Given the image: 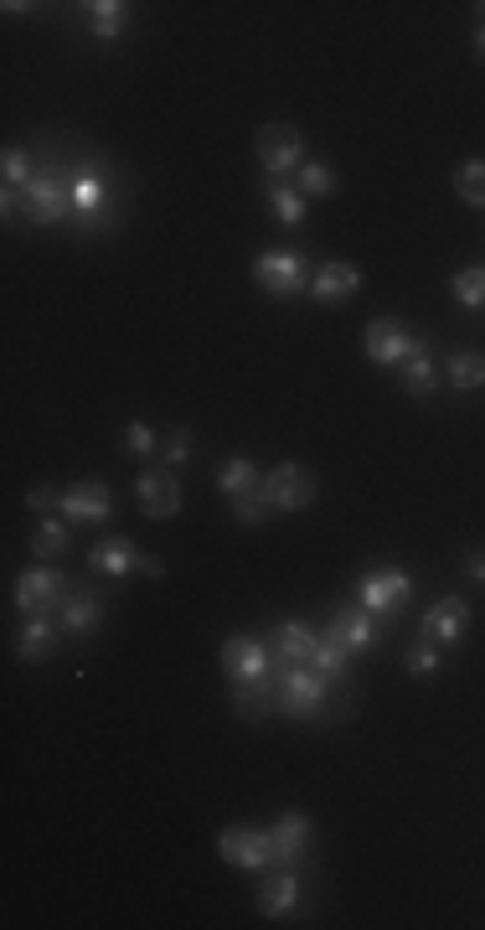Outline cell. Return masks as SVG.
I'll return each instance as SVG.
<instances>
[{
    "mask_svg": "<svg viewBox=\"0 0 485 930\" xmlns=\"http://www.w3.org/2000/svg\"><path fill=\"white\" fill-rule=\"evenodd\" d=\"M21 212L42 228L63 222L67 212H78V176L73 171H42L21 187Z\"/></svg>",
    "mask_w": 485,
    "mask_h": 930,
    "instance_id": "1",
    "label": "cell"
},
{
    "mask_svg": "<svg viewBox=\"0 0 485 930\" xmlns=\"http://www.w3.org/2000/svg\"><path fill=\"white\" fill-rule=\"evenodd\" d=\"M73 589L78 584L67 579V574H57V568H27L17 579V605L27 615H48V610H63L67 599H73Z\"/></svg>",
    "mask_w": 485,
    "mask_h": 930,
    "instance_id": "2",
    "label": "cell"
},
{
    "mask_svg": "<svg viewBox=\"0 0 485 930\" xmlns=\"http://www.w3.org/2000/svg\"><path fill=\"white\" fill-rule=\"evenodd\" d=\"M274 678H280V709H284V713H295V719H310V713L326 709L330 682L320 678L315 667H280Z\"/></svg>",
    "mask_w": 485,
    "mask_h": 930,
    "instance_id": "3",
    "label": "cell"
},
{
    "mask_svg": "<svg viewBox=\"0 0 485 930\" xmlns=\"http://www.w3.org/2000/svg\"><path fill=\"white\" fill-rule=\"evenodd\" d=\"M253 280L268 295H295L299 284H305V259L295 249H268L253 259Z\"/></svg>",
    "mask_w": 485,
    "mask_h": 930,
    "instance_id": "4",
    "label": "cell"
},
{
    "mask_svg": "<svg viewBox=\"0 0 485 930\" xmlns=\"http://www.w3.org/2000/svg\"><path fill=\"white\" fill-rule=\"evenodd\" d=\"M305 156V135L295 125H264L259 129V160L268 176H289Z\"/></svg>",
    "mask_w": 485,
    "mask_h": 930,
    "instance_id": "5",
    "label": "cell"
},
{
    "mask_svg": "<svg viewBox=\"0 0 485 930\" xmlns=\"http://www.w3.org/2000/svg\"><path fill=\"white\" fill-rule=\"evenodd\" d=\"M361 347H367L372 363H403V357L423 352V342H419V336H408L392 316H377L372 326H367V336H361Z\"/></svg>",
    "mask_w": 485,
    "mask_h": 930,
    "instance_id": "6",
    "label": "cell"
},
{
    "mask_svg": "<svg viewBox=\"0 0 485 930\" xmlns=\"http://www.w3.org/2000/svg\"><path fill=\"white\" fill-rule=\"evenodd\" d=\"M408 589H413V584H408L403 568H377V574L361 579V605L372 615H392L408 605Z\"/></svg>",
    "mask_w": 485,
    "mask_h": 930,
    "instance_id": "7",
    "label": "cell"
},
{
    "mask_svg": "<svg viewBox=\"0 0 485 930\" xmlns=\"http://www.w3.org/2000/svg\"><path fill=\"white\" fill-rule=\"evenodd\" d=\"M222 858L233 868H264L274 864V848H268V833H259V827H228V833L218 837Z\"/></svg>",
    "mask_w": 485,
    "mask_h": 930,
    "instance_id": "8",
    "label": "cell"
},
{
    "mask_svg": "<svg viewBox=\"0 0 485 930\" xmlns=\"http://www.w3.org/2000/svg\"><path fill=\"white\" fill-rule=\"evenodd\" d=\"M222 672H228L233 682L264 678V672H274V667H268V647H264V641H249V636L222 641Z\"/></svg>",
    "mask_w": 485,
    "mask_h": 930,
    "instance_id": "9",
    "label": "cell"
},
{
    "mask_svg": "<svg viewBox=\"0 0 485 930\" xmlns=\"http://www.w3.org/2000/svg\"><path fill=\"white\" fill-rule=\"evenodd\" d=\"M264 491H268V502H274V512H299V506L315 497V481L299 471L295 460H284L280 471L264 481Z\"/></svg>",
    "mask_w": 485,
    "mask_h": 930,
    "instance_id": "10",
    "label": "cell"
},
{
    "mask_svg": "<svg viewBox=\"0 0 485 930\" xmlns=\"http://www.w3.org/2000/svg\"><path fill=\"white\" fill-rule=\"evenodd\" d=\"M268 848H274V864L289 868L299 853L310 848V817H305V812H284V817L268 827Z\"/></svg>",
    "mask_w": 485,
    "mask_h": 930,
    "instance_id": "11",
    "label": "cell"
},
{
    "mask_svg": "<svg viewBox=\"0 0 485 930\" xmlns=\"http://www.w3.org/2000/svg\"><path fill=\"white\" fill-rule=\"evenodd\" d=\"M140 502H145V518H176L181 512V487H176L171 471H145L140 476Z\"/></svg>",
    "mask_w": 485,
    "mask_h": 930,
    "instance_id": "12",
    "label": "cell"
},
{
    "mask_svg": "<svg viewBox=\"0 0 485 930\" xmlns=\"http://www.w3.org/2000/svg\"><path fill=\"white\" fill-rule=\"evenodd\" d=\"M315 647H320V636L305 626V620H284L280 631H274V651H280V667H310L315 662Z\"/></svg>",
    "mask_w": 485,
    "mask_h": 930,
    "instance_id": "13",
    "label": "cell"
},
{
    "mask_svg": "<svg viewBox=\"0 0 485 930\" xmlns=\"http://www.w3.org/2000/svg\"><path fill=\"white\" fill-rule=\"evenodd\" d=\"M63 512L73 522H104L109 518V487H104V481H78V487H67Z\"/></svg>",
    "mask_w": 485,
    "mask_h": 930,
    "instance_id": "14",
    "label": "cell"
},
{
    "mask_svg": "<svg viewBox=\"0 0 485 930\" xmlns=\"http://www.w3.org/2000/svg\"><path fill=\"white\" fill-rule=\"evenodd\" d=\"M330 641H341L346 651H367L377 641L372 631V615H367V605H346V610H336V620H330Z\"/></svg>",
    "mask_w": 485,
    "mask_h": 930,
    "instance_id": "15",
    "label": "cell"
},
{
    "mask_svg": "<svg viewBox=\"0 0 485 930\" xmlns=\"http://www.w3.org/2000/svg\"><path fill=\"white\" fill-rule=\"evenodd\" d=\"M465 626H470L465 599H439V605H429V615H423V636H429V641H444V647L460 641Z\"/></svg>",
    "mask_w": 485,
    "mask_h": 930,
    "instance_id": "16",
    "label": "cell"
},
{
    "mask_svg": "<svg viewBox=\"0 0 485 930\" xmlns=\"http://www.w3.org/2000/svg\"><path fill=\"white\" fill-rule=\"evenodd\" d=\"M233 709L249 713V719L274 713V709H280V678L264 672V678H253V682H233Z\"/></svg>",
    "mask_w": 485,
    "mask_h": 930,
    "instance_id": "17",
    "label": "cell"
},
{
    "mask_svg": "<svg viewBox=\"0 0 485 930\" xmlns=\"http://www.w3.org/2000/svg\"><path fill=\"white\" fill-rule=\"evenodd\" d=\"M299 899V879L289 874V868H274L264 884H259V910L264 915H289Z\"/></svg>",
    "mask_w": 485,
    "mask_h": 930,
    "instance_id": "18",
    "label": "cell"
},
{
    "mask_svg": "<svg viewBox=\"0 0 485 930\" xmlns=\"http://www.w3.org/2000/svg\"><path fill=\"white\" fill-rule=\"evenodd\" d=\"M88 564H94L98 574H129V568H140V548H135L129 537H104V543H94Z\"/></svg>",
    "mask_w": 485,
    "mask_h": 930,
    "instance_id": "19",
    "label": "cell"
},
{
    "mask_svg": "<svg viewBox=\"0 0 485 930\" xmlns=\"http://www.w3.org/2000/svg\"><path fill=\"white\" fill-rule=\"evenodd\" d=\"M357 284H361V274L351 264H320V274H315V300H326V305H336V300H346V295H357Z\"/></svg>",
    "mask_w": 485,
    "mask_h": 930,
    "instance_id": "20",
    "label": "cell"
},
{
    "mask_svg": "<svg viewBox=\"0 0 485 930\" xmlns=\"http://www.w3.org/2000/svg\"><path fill=\"white\" fill-rule=\"evenodd\" d=\"M98 615H104V599L94 589H73V599L63 605V626L67 631H94Z\"/></svg>",
    "mask_w": 485,
    "mask_h": 930,
    "instance_id": "21",
    "label": "cell"
},
{
    "mask_svg": "<svg viewBox=\"0 0 485 930\" xmlns=\"http://www.w3.org/2000/svg\"><path fill=\"white\" fill-rule=\"evenodd\" d=\"M268 207H274V218H280L284 228H299V222H305V197H299L295 187H284L280 176H268Z\"/></svg>",
    "mask_w": 485,
    "mask_h": 930,
    "instance_id": "22",
    "label": "cell"
},
{
    "mask_svg": "<svg viewBox=\"0 0 485 930\" xmlns=\"http://www.w3.org/2000/svg\"><path fill=\"white\" fill-rule=\"evenodd\" d=\"M17 651H21V662H42V657H48V651H52V626H48V615H32V620H27V631H21Z\"/></svg>",
    "mask_w": 485,
    "mask_h": 930,
    "instance_id": "23",
    "label": "cell"
},
{
    "mask_svg": "<svg viewBox=\"0 0 485 930\" xmlns=\"http://www.w3.org/2000/svg\"><path fill=\"white\" fill-rule=\"evenodd\" d=\"M346 657H351V651L341 647V641H330V636H320V647H315V672H320V678L326 682H346Z\"/></svg>",
    "mask_w": 485,
    "mask_h": 930,
    "instance_id": "24",
    "label": "cell"
},
{
    "mask_svg": "<svg viewBox=\"0 0 485 930\" xmlns=\"http://www.w3.org/2000/svg\"><path fill=\"white\" fill-rule=\"evenodd\" d=\"M450 383L454 388H485V357L481 352H460V357H450Z\"/></svg>",
    "mask_w": 485,
    "mask_h": 930,
    "instance_id": "25",
    "label": "cell"
},
{
    "mask_svg": "<svg viewBox=\"0 0 485 930\" xmlns=\"http://www.w3.org/2000/svg\"><path fill=\"white\" fill-rule=\"evenodd\" d=\"M218 481H222V491H228V497H249V491L264 487V481H259V471H253L249 460H228Z\"/></svg>",
    "mask_w": 485,
    "mask_h": 930,
    "instance_id": "26",
    "label": "cell"
},
{
    "mask_svg": "<svg viewBox=\"0 0 485 930\" xmlns=\"http://www.w3.org/2000/svg\"><path fill=\"white\" fill-rule=\"evenodd\" d=\"M88 11H94L88 21H94V32H98V36H119V32H125L129 6H119V0H94Z\"/></svg>",
    "mask_w": 485,
    "mask_h": 930,
    "instance_id": "27",
    "label": "cell"
},
{
    "mask_svg": "<svg viewBox=\"0 0 485 930\" xmlns=\"http://www.w3.org/2000/svg\"><path fill=\"white\" fill-rule=\"evenodd\" d=\"M454 191H460L470 207H485V160H465L460 176H454Z\"/></svg>",
    "mask_w": 485,
    "mask_h": 930,
    "instance_id": "28",
    "label": "cell"
},
{
    "mask_svg": "<svg viewBox=\"0 0 485 930\" xmlns=\"http://www.w3.org/2000/svg\"><path fill=\"white\" fill-rule=\"evenodd\" d=\"M454 300H460L465 311H481L485 305V269H460V274H454Z\"/></svg>",
    "mask_w": 485,
    "mask_h": 930,
    "instance_id": "29",
    "label": "cell"
},
{
    "mask_svg": "<svg viewBox=\"0 0 485 930\" xmlns=\"http://www.w3.org/2000/svg\"><path fill=\"white\" fill-rule=\"evenodd\" d=\"M403 388H408L413 398H429V394L439 388V373H434V363H429V352H413V367H408Z\"/></svg>",
    "mask_w": 485,
    "mask_h": 930,
    "instance_id": "30",
    "label": "cell"
},
{
    "mask_svg": "<svg viewBox=\"0 0 485 930\" xmlns=\"http://www.w3.org/2000/svg\"><path fill=\"white\" fill-rule=\"evenodd\" d=\"M299 191H305V197H330V191H336V171H330L326 160L299 166Z\"/></svg>",
    "mask_w": 485,
    "mask_h": 930,
    "instance_id": "31",
    "label": "cell"
},
{
    "mask_svg": "<svg viewBox=\"0 0 485 930\" xmlns=\"http://www.w3.org/2000/svg\"><path fill=\"white\" fill-rule=\"evenodd\" d=\"M63 548H67V522L48 518L42 527H36V537H32V553H36V558H52V553H63Z\"/></svg>",
    "mask_w": 485,
    "mask_h": 930,
    "instance_id": "32",
    "label": "cell"
},
{
    "mask_svg": "<svg viewBox=\"0 0 485 930\" xmlns=\"http://www.w3.org/2000/svg\"><path fill=\"white\" fill-rule=\"evenodd\" d=\"M233 512H238V522H264L268 512H274V502H268V491L259 487V491H249V497H233Z\"/></svg>",
    "mask_w": 485,
    "mask_h": 930,
    "instance_id": "33",
    "label": "cell"
},
{
    "mask_svg": "<svg viewBox=\"0 0 485 930\" xmlns=\"http://www.w3.org/2000/svg\"><path fill=\"white\" fill-rule=\"evenodd\" d=\"M439 667V651H434V641H429V636H423L419 647L408 651V672H413V678H429V672H434Z\"/></svg>",
    "mask_w": 485,
    "mask_h": 930,
    "instance_id": "34",
    "label": "cell"
},
{
    "mask_svg": "<svg viewBox=\"0 0 485 930\" xmlns=\"http://www.w3.org/2000/svg\"><path fill=\"white\" fill-rule=\"evenodd\" d=\"M0 171H6V187H27L32 181V160H27V150H6V160H0Z\"/></svg>",
    "mask_w": 485,
    "mask_h": 930,
    "instance_id": "35",
    "label": "cell"
},
{
    "mask_svg": "<svg viewBox=\"0 0 485 930\" xmlns=\"http://www.w3.org/2000/svg\"><path fill=\"white\" fill-rule=\"evenodd\" d=\"M129 450H135V456H150V450H156V435H150V425H140V419L129 425Z\"/></svg>",
    "mask_w": 485,
    "mask_h": 930,
    "instance_id": "36",
    "label": "cell"
},
{
    "mask_svg": "<svg viewBox=\"0 0 485 930\" xmlns=\"http://www.w3.org/2000/svg\"><path fill=\"white\" fill-rule=\"evenodd\" d=\"M27 502H32V512H52V506H63V497H57L52 487H36Z\"/></svg>",
    "mask_w": 485,
    "mask_h": 930,
    "instance_id": "37",
    "label": "cell"
},
{
    "mask_svg": "<svg viewBox=\"0 0 485 930\" xmlns=\"http://www.w3.org/2000/svg\"><path fill=\"white\" fill-rule=\"evenodd\" d=\"M166 456H171V466H181V460L191 456V435H171V445H166Z\"/></svg>",
    "mask_w": 485,
    "mask_h": 930,
    "instance_id": "38",
    "label": "cell"
},
{
    "mask_svg": "<svg viewBox=\"0 0 485 930\" xmlns=\"http://www.w3.org/2000/svg\"><path fill=\"white\" fill-rule=\"evenodd\" d=\"M465 568H470V579H485V553H470Z\"/></svg>",
    "mask_w": 485,
    "mask_h": 930,
    "instance_id": "39",
    "label": "cell"
},
{
    "mask_svg": "<svg viewBox=\"0 0 485 930\" xmlns=\"http://www.w3.org/2000/svg\"><path fill=\"white\" fill-rule=\"evenodd\" d=\"M475 52H481V58H485V27H481V32H475Z\"/></svg>",
    "mask_w": 485,
    "mask_h": 930,
    "instance_id": "40",
    "label": "cell"
}]
</instances>
